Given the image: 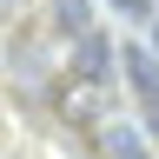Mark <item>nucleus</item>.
Segmentation results:
<instances>
[{
	"mask_svg": "<svg viewBox=\"0 0 159 159\" xmlns=\"http://www.w3.org/2000/svg\"><path fill=\"white\" fill-rule=\"evenodd\" d=\"M99 146H106V159H152L146 139H139V126H119V119L99 126Z\"/></svg>",
	"mask_w": 159,
	"mask_h": 159,
	"instance_id": "7ed1b4c3",
	"label": "nucleus"
},
{
	"mask_svg": "<svg viewBox=\"0 0 159 159\" xmlns=\"http://www.w3.org/2000/svg\"><path fill=\"white\" fill-rule=\"evenodd\" d=\"M113 7L126 13V20H152V0H113Z\"/></svg>",
	"mask_w": 159,
	"mask_h": 159,
	"instance_id": "39448f33",
	"label": "nucleus"
},
{
	"mask_svg": "<svg viewBox=\"0 0 159 159\" xmlns=\"http://www.w3.org/2000/svg\"><path fill=\"white\" fill-rule=\"evenodd\" d=\"M119 73H126V86H133V99H139L146 133H159V53H152V47H126V53H119Z\"/></svg>",
	"mask_w": 159,
	"mask_h": 159,
	"instance_id": "f257e3e1",
	"label": "nucleus"
},
{
	"mask_svg": "<svg viewBox=\"0 0 159 159\" xmlns=\"http://www.w3.org/2000/svg\"><path fill=\"white\" fill-rule=\"evenodd\" d=\"M53 27L66 33V40L93 33V7H86V0H53Z\"/></svg>",
	"mask_w": 159,
	"mask_h": 159,
	"instance_id": "20e7f679",
	"label": "nucleus"
},
{
	"mask_svg": "<svg viewBox=\"0 0 159 159\" xmlns=\"http://www.w3.org/2000/svg\"><path fill=\"white\" fill-rule=\"evenodd\" d=\"M152 53H159V27H152Z\"/></svg>",
	"mask_w": 159,
	"mask_h": 159,
	"instance_id": "423d86ee",
	"label": "nucleus"
},
{
	"mask_svg": "<svg viewBox=\"0 0 159 159\" xmlns=\"http://www.w3.org/2000/svg\"><path fill=\"white\" fill-rule=\"evenodd\" d=\"M113 66H119V53L106 47V33H80V40H73V73H66V80H80V86H113Z\"/></svg>",
	"mask_w": 159,
	"mask_h": 159,
	"instance_id": "f03ea898",
	"label": "nucleus"
}]
</instances>
